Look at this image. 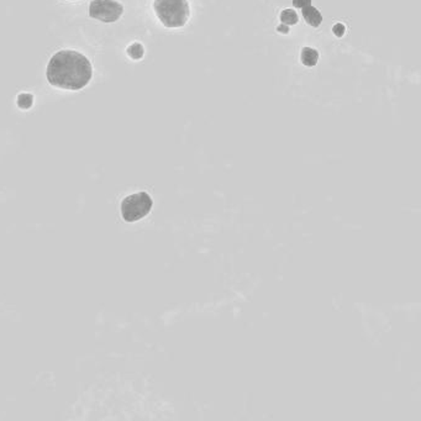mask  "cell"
Masks as SVG:
<instances>
[{
  "label": "cell",
  "mask_w": 421,
  "mask_h": 421,
  "mask_svg": "<svg viewBox=\"0 0 421 421\" xmlns=\"http://www.w3.org/2000/svg\"><path fill=\"white\" fill-rule=\"evenodd\" d=\"M47 81L53 87L66 90H81L93 77V67L88 58L72 50L53 55L47 64Z\"/></svg>",
  "instance_id": "6da1fadb"
},
{
  "label": "cell",
  "mask_w": 421,
  "mask_h": 421,
  "mask_svg": "<svg viewBox=\"0 0 421 421\" xmlns=\"http://www.w3.org/2000/svg\"><path fill=\"white\" fill-rule=\"evenodd\" d=\"M153 9L166 27H182L191 16L188 0H155Z\"/></svg>",
  "instance_id": "7a4b0ae2"
},
{
  "label": "cell",
  "mask_w": 421,
  "mask_h": 421,
  "mask_svg": "<svg viewBox=\"0 0 421 421\" xmlns=\"http://www.w3.org/2000/svg\"><path fill=\"white\" fill-rule=\"evenodd\" d=\"M153 207V200L146 192L135 193L121 202V216L127 223H135L147 216Z\"/></svg>",
  "instance_id": "3957f363"
},
{
  "label": "cell",
  "mask_w": 421,
  "mask_h": 421,
  "mask_svg": "<svg viewBox=\"0 0 421 421\" xmlns=\"http://www.w3.org/2000/svg\"><path fill=\"white\" fill-rule=\"evenodd\" d=\"M124 13V6L116 0H93L89 6V15L103 22H115Z\"/></svg>",
  "instance_id": "277c9868"
},
{
  "label": "cell",
  "mask_w": 421,
  "mask_h": 421,
  "mask_svg": "<svg viewBox=\"0 0 421 421\" xmlns=\"http://www.w3.org/2000/svg\"><path fill=\"white\" fill-rule=\"evenodd\" d=\"M303 18L307 21L308 25L312 27H319L323 22V15L317 11V8L312 6H305L302 9Z\"/></svg>",
  "instance_id": "5b68a950"
},
{
  "label": "cell",
  "mask_w": 421,
  "mask_h": 421,
  "mask_svg": "<svg viewBox=\"0 0 421 421\" xmlns=\"http://www.w3.org/2000/svg\"><path fill=\"white\" fill-rule=\"evenodd\" d=\"M319 61V53L312 47H304L302 50V63L307 67L317 66Z\"/></svg>",
  "instance_id": "8992f818"
},
{
  "label": "cell",
  "mask_w": 421,
  "mask_h": 421,
  "mask_svg": "<svg viewBox=\"0 0 421 421\" xmlns=\"http://www.w3.org/2000/svg\"><path fill=\"white\" fill-rule=\"evenodd\" d=\"M281 21L282 24H286V25H296L299 18L293 9H286L281 13Z\"/></svg>",
  "instance_id": "52a82bcc"
},
{
  "label": "cell",
  "mask_w": 421,
  "mask_h": 421,
  "mask_svg": "<svg viewBox=\"0 0 421 421\" xmlns=\"http://www.w3.org/2000/svg\"><path fill=\"white\" fill-rule=\"evenodd\" d=\"M127 53L131 58L134 60H140L144 56V47L141 43H132L129 48H127Z\"/></svg>",
  "instance_id": "ba28073f"
},
{
  "label": "cell",
  "mask_w": 421,
  "mask_h": 421,
  "mask_svg": "<svg viewBox=\"0 0 421 421\" xmlns=\"http://www.w3.org/2000/svg\"><path fill=\"white\" fill-rule=\"evenodd\" d=\"M18 105L21 109H29L32 105V95L30 94H21L18 98Z\"/></svg>",
  "instance_id": "9c48e42d"
},
{
  "label": "cell",
  "mask_w": 421,
  "mask_h": 421,
  "mask_svg": "<svg viewBox=\"0 0 421 421\" xmlns=\"http://www.w3.org/2000/svg\"><path fill=\"white\" fill-rule=\"evenodd\" d=\"M293 6L298 9H303L308 6H312V0H293Z\"/></svg>",
  "instance_id": "30bf717a"
},
{
  "label": "cell",
  "mask_w": 421,
  "mask_h": 421,
  "mask_svg": "<svg viewBox=\"0 0 421 421\" xmlns=\"http://www.w3.org/2000/svg\"><path fill=\"white\" fill-rule=\"evenodd\" d=\"M345 30H346V27H343V24H336L333 27V34L338 37H343L345 35Z\"/></svg>",
  "instance_id": "8fae6325"
},
{
  "label": "cell",
  "mask_w": 421,
  "mask_h": 421,
  "mask_svg": "<svg viewBox=\"0 0 421 421\" xmlns=\"http://www.w3.org/2000/svg\"><path fill=\"white\" fill-rule=\"evenodd\" d=\"M277 32H279V34L287 35V34H289V27L286 24H281L279 27H277Z\"/></svg>",
  "instance_id": "7c38bea8"
},
{
  "label": "cell",
  "mask_w": 421,
  "mask_h": 421,
  "mask_svg": "<svg viewBox=\"0 0 421 421\" xmlns=\"http://www.w3.org/2000/svg\"><path fill=\"white\" fill-rule=\"evenodd\" d=\"M72 1H73V0H72Z\"/></svg>",
  "instance_id": "4fadbf2b"
}]
</instances>
